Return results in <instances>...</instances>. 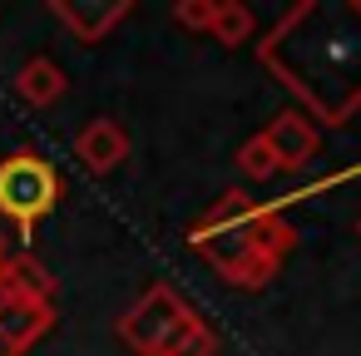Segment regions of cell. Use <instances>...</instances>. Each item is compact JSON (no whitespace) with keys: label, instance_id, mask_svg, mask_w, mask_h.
<instances>
[{"label":"cell","instance_id":"1","mask_svg":"<svg viewBox=\"0 0 361 356\" xmlns=\"http://www.w3.org/2000/svg\"><path fill=\"white\" fill-rule=\"evenodd\" d=\"M247 218H252V203H247L238 188H228V193L188 228V243H193L233 287H262V282L277 272V262L252 247Z\"/></svg>","mask_w":361,"mask_h":356},{"label":"cell","instance_id":"2","mask_svg":"<svg viewBox=\"0 0 361 356\" xmlns=\"http://www.w3.org/2000/svg\"><path fill=\"white\" fill-rule=\"evenodd\" d=\"M193 326H198V312L173 287L159 282L119 317V341L134 346V356H173Z\"/></svg>","mask_w":361,"mask_h":356},{"label":"cell","instance_id":"3","mask_svg":"<svg viewBox=\"0 0 361 356\" xmlns=\"http://www.w3.org/2000/svg\"><path fill=\"white\" fill-rule=\"evenodd\" d=\"M60 173L50 159L35 149H16L11 159H0V213L16 223L20 238H35V223L60 203Z\"/></svg>","mask_w":361,"mask_h":356},{"label":"cell","instance_id":"4","mask_svg":"<svg viewBox=\"0 0 361 356\" xmlns=\"http://www.w3.org/2000/svg\"><path fill=\"white\" fill-rule=\"evenodd\" d=\"M50 16H55L80 45H99V40L129 16V0H50Z\"/></svg>","mask_w":361,"mask_h":356},{"label":"cell","instance_id":"5","mask_svg":"<svg viewBox=\"0 0 361 356\" xmlns=\"http://www.w3.org/2000/svg\"><path fill=\"white\" fill-rule=\"evenodd\" d=\"M75 159L90 168V173H114L124 159H129V134L119 119H90L80 134H75Z\"/></svg>","mask_w":361,"mask_h":356},{"label":"cell","instance_id":"6","mask_svg":"<svg viewBox=\"0 0 361 356\" xmlns=\"http://www.w3.org/2000/svg\"><path fill=\"white\" fill-rule=\"evenodd\" d=\"M50 297H55V277L30 252L0 262V307H40Z\"/></svg>","mask_w":361,"mask_h":356},{"label":"cell","instance_id":"7","mask_svg":"<svg viewBox=\"0 0 361 356\" xmlns=\"http://www.w3.org/2000/svg\"><path fill=\"white\" fill-rule=\"evenodd\" d=\"M262 139L272 144V154H277L282 173L307 168V164H312V154H317V129H312V119H307V114H297V109H282V114L262 129Z\"/></svg>","mask_w":361,"mask_h":356},{"label":"cell","instance_id":"8","mask_svg":"<svg viewBox=\"0 0 361 356\" xmlns=\"http://www.w3.org/2000/svg\"><path fill=\"white\" fill-rule=\"evenodd\" d=\"M55 321V307L40 302V307H0V356H20L30 351Z\"/></svg>","mask_w":361,"mask_h":356},{"label":"cell","instance_id":"9","mask_svg":"<svg viewBox=\"0 0 361 356\" xmlns=\"http://www.w3.org/2000/svg\"><path fill=\"white\" fill-rule=\"evenodd\" d=\"M65 90H70V80H65V70H60L50 55H35V60H25V65L16 70V94H20L30 109H50V104H60Z\"/></svg>","mask_w":361,"mask_h":356},{"label":"cell","instance_id":"10","mask_svg":"<svg viewBox=\"0 0 361 356\" xmlns=\"http://www.w3.org/2000/svg\"><path fill=\"white\" fill-rule=\"evenodd\" d=\"M247 233H252V247H257L262 257H272L277 267H282V257L297 247V228H292V223H287L277 208H252Z\"/></svg>","mask_w":361,"mask_h":356},{"label":"cell","instance_id":"11","mask_svg":"<svg viewBox=\"0 0 361 356\" xmlns=\"http://www.w3.org/2000/svg\"><path fill=\"white\" fill-rule=\"evenodd\" d=\"M252 30H257V20H252V11L243 6V0H218V6H213V25H208V35H213L218 45L238 50V45L252 40Z\"/></svg>","mask_w":361,"mask_h":356},{"label":"cell","instance_id":"12","mask_svg":"<svg viewBox=\"0 0 361 356\" xmlns=\"http://www.w3.org/2000/svg\"><path fill=\"white\" fill-rule=\"evenodd\" d=\"M238 173L252 178V183H267V178L282 173V164H277V154H272V144H267L262 134H252V139L238 149Z\"/></svg>","mask_w":361,"mask_h":356},{"label":"cell","instance_id":"13","mask_svg":"<svg viewBox=\"0 0 361 356\" xmlns=\"http://www.w3.org/2000/svg\"><path fill=\"white\" fill-rule=\"evenodd\" d=\"M173 25L208 35V25H213V0H178V6H173Z\"/></svg>","mask_w":361,"mask_h":356},{"label":"cell","instance_id":"14","mask_svg":"<svg viewBox=\"0 0 361 356\" xmlns=\"http://www.w3.org/2000/svg\"><path fill=\"white\" fill-rule=\"evenodd\" d=\"M213 351H218V336H213V331H208V326L198 321V326L188 331V341H183V346H178L173 356H213Z\"/></svg>","mask_w":361,"mask_h":356},{"label":"cell","instance_id":"15","mask_svg":"<svg viewBox=\"0 0 361 356\" xmlns=\"http://www.w3.org/2000/svg\"><path fill=\"white\" fill-rule=\"evenodd\" d=\"M6 257H11V252H6V238H0V262H6Z\"/></svg>","mask_w":361,"mask_h":356},{"label":"cell","instance_id":"16","mask_svg":"<svg viewBox=\"0 0 361 356\" xmlns=\"http://www.w3.org/2000/svg\"><path fill=\"white\" fill-rule=\"evenodd\" d=\"M356 238H361V218H356Z\"/></svg>","mask_w":361,"mask_h":356}]
</instances>
